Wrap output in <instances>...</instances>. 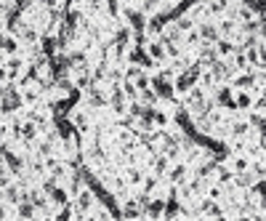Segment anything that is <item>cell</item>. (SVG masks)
I'll use <instances>...</instances> for the list:
<instances>
[{"label":"cell","instance_id":"6da1fadb","mask_svg":"<svg viewBox=\"0 0 266 221\" xmlns=\"http://www.w3.org/2000/svg\"><path fill=\"white\" fill-rule=\"evenodd\" d=\"M149 53H152V59H162V48H160V45H149Z\"/></svg>","mask_w":266,"mask_h":221}]
</instances>
